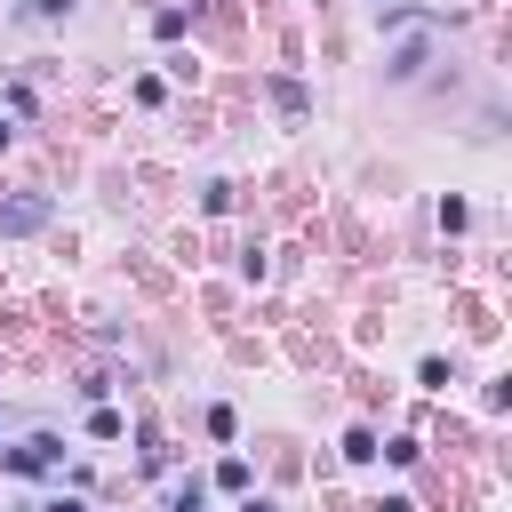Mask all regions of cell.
Wrapping results in <instances>:
<instances>
[{
  "label": "cell",
  "mask_w": 512,
  "mask_h": 512,
  "mask_svg": "<svg viewBox=\"0 0 512 512\" xmlns=\"http://www.w3.org/2000/svg\"><path fill=\"white\" fill-rule=\"evenodd\" d=\"M0 472H16V480H56V472H64V440H56V432H24V440L0 448Z\"/></svg>",
  "instance_id": "6da1fadb"
},
{
  "label": "cell",
  "mask_w": 512,
  "mask_h": 512,
  "mask_svg": "<svg viewBox=\"0 0 512 512\" xmlns=\"http://www.w3.org/2000/svg\"><path fill=\"white\" fill-rule=\"evenodd\" d=\"M48 216H56L48 192H8V200H0V240H32Z\"/></svg>",
  "instance_id": "7a4b0ae2"
},
{
  "label": "cell",
  "mask_w": 512,
  "mask_h": 512,
  "mask_svg": "<svg viewBox=\"0 0 512 512\" xmlns=\"http://www.w3.org/2000/svg\"><path fill=\"white\" fill-rule=\"evenodd\" d=\"M216 488H224V496H248V488H256L248 456H224V464H216Z\"/></svg>",
  "instance_id": "3957f363"
},
{
  "label": "cell",
  "mask_w": 512,
  "mask_h": 512,
  "mask_svg": "<svg viewBox=\"0 0 512 512\" xmlns=\"http://www.w3.org/2000/svg\"><path fill=\"white\" fill-rule=\"evenodd\" d=\"M192 32V8H152V40H184Z\"/></svg>",
  "instance_id": "277c9868"
},
{
  "label": "cell",
  "mask_w": 512,
  "mask_h": 512,
  "mask_svg": "<svg viewBox=\"0 0 512 512\" xmlns=\"http://www.w3.org/2000/svg\"><path fill=\"white\" fill-rule=\"evenodd\" d=\"M344 464H376V432H368V424L344 432Z\"/></svg>",
  "instance_id": "5b68a950"
},
{
  "label": "cell",
  "mask_w": 512,
  "mask_h": 512,
  "mask_svg": "<svg viewBox=\"0 0 512 512\" xmlns=\"http://www.w3.org/2000/svg\"><path fill=\"white\" fill-rule=\"evenodd\" d=\"M200 216H232V184H224V176L200 184Z\"/></svg>",
  "instance_id": "8992f818"
},
{
  "label": "cell",
  "mask_w": 512,
  "mask_h": 512,
  "mask_svg": "<svg viewBox=\"0 0 512 512\" xmlns=\"http://www.w3.org/2000/svg\"><path fill=\"white\" fill-rule=\"evenodd\" d=\"M120 432H128L120 408H96V416H88V440H120Z\"/></svg>",
  "instance_id": "52a82bcc"
},
{
  "label": "cell",
  "mask_w": 512,
  "mask_h": 512,
  "mask_svg": "<svg viewBox=\"0 0 512 512\" xmlns=\"http://www.w3.org/2000/svg\"><path fill=\"white\" fill-rule=\"evenodd\" d=\"M32 104H40V96H32V80H8V120H24Z\"/></svg>",
  "instance_id": "ba28073f"
},
{
  "label": "cell",
  "mask_w": 512,
  "mask_h": 512,
  "mask_svg": "<svg viewBox=\"0 0 512 512\" xmlns=\"http://www.w3.org/2000/svg\"><path fill=\"white\" fill-rule=\"evenodd\" d=\"M464 224H472V208H464V200L448 192V200H440V232H464Z\"/></svg>",
  "instance_id": "9c48e42d"
},
{
  "label": "cell",
  "mask_w": 512,
  "mask_h": 512,
  "mask_svg": "<svg viewBox=\"0 0 512 512\" xmlns=\"http://www.w3.org/2000/svg\"><path fill=\"white\" fill-rule=\"evenodd\" d=\"M416 384H424V392H448V360H440V352H432V360H424V368H416Z\"/></svg>",
  "instance_id": "30bf717a"
},
{
  "label": "cell",
  "mask_w": 512,
  "mask_h": 512,
  "mask_svg": "<svg viewBox=\"0 0 512 512\" xmlns=\"http://www.w3.org/2000/svg\"><path fill=\"white\" fill-rule=\"evenodd\" d=\"M232 432H240V416H232V408L216 400V408H208V440H232Z\"/></svg>",
  "instance_id": "8fae6325"
},
{
  "label": "cell",
  "mask_w": 512,
  "mask_h": 512,
  "mask_svg": "<svg viewBox=\"0 0 512 512\" xmlns=\"http://www.w3.org/2000/svg\"><path fill=\"white\" fill-rule=\"evenodd\" d=\"M376 456H392V464H416V456H424V448H416V440H408V432H400V440H376Z\"/></svg>",
  "instance_id": "7c38bea8"
},
{
  "label": "cell",
  "mask_w": 512,
  "mask_h": 512,
  "mask_svg": "<svg viewBox=\"0 0 512 512\" xmlns=\"http://www.w3.org/2000/svg\"><path fill=\"white\" fill-rule=\"evenodd\" d=\"M168 512H208V488H200V480H184V488H176V504H168Z\"/></svg>",
  "instance_id": "4fadbf2b"
},
{
  "label": "cell",
  "mask_w": 512,
  "mask_h": 512,
  "mask_svg": "<svg viewBox=\"0 0 512 512\" xmlns=\"http://www.w3.org/2000/svg\"><path fill=\"white\" fill-rule=\"evenodd\" d=\"M24 16H40V24H56V16H72V0H24Z\"/></svg>",
  "instance_id": "5bb4252c"
},
{
  "label": "cell",
  "mask_w": 512,
  "mask_h": 512,
  "mask_svg": "<svg viewBox=\"0 0 512 512\" xmlns=\"http://www.w3.org/2000/svg\"><path fill=\"white\" fill-rule=\"evenodd\" d=\"M40 512H88V504H80V488H56V496H48Z\"/></svg>",
  "instance_id": "9a60e30c"
},
{
  "label": "cell",
  "mask_w": 512,
  "mask_h": 512,
  "mask_svg": "<svg viewBox=\"0 0 512 512\" xmlns=\"http://www.w3.org/2000/svg\"><path fill=\"white\" fill-rule=\"evenodd\" d=\"M232 512H280V504H272V496H256V488H248V496H240V504H232Z\"/></svg>",
  "instance_id": "2e32d148"
},
{
  "label": "cell",
  "mask_w": 512,
  "mask_h": 512,
  "mask_svg": "<svg viewBox=\"0 0 512 512\" xmlns=\"http://www.w3.org/2000/svg\"><path fill=\"white\" fill-rule=\"evenodd\" d=\"M376 512H416V504H408V496H384V504H376Z\"/></svg>",
  "instance_id": "e0dca14e"
},
{
  "label": "cell",
  "mask_w": 512,
  "mask_h": 512,
  "mask_svg": "<svg viewBox=\"0 0 512 512\" xmlns=\"http://www.w3.org/2000/svg\"><path fill=\"white\" fill-rule=\"evenodd\" d=\"M8 144H16V120H8V112H0V152H8Z\"/></svg>",
  "instance_id": "ac0fdd59"
}]
</instances>
